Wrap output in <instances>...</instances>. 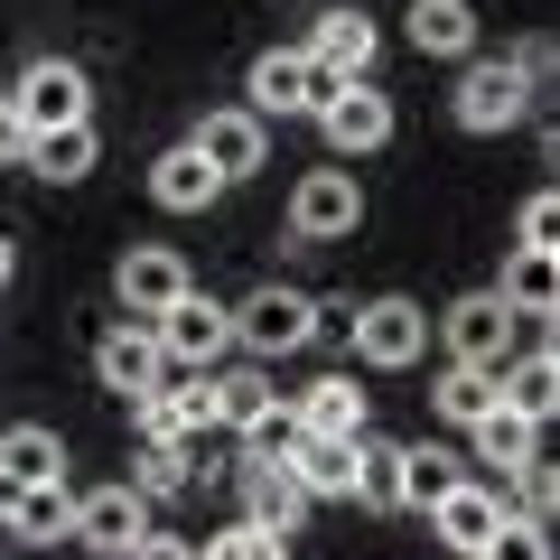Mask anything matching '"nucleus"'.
<instances>
[{"label": "nucleus", "instance_id": "13", "mask_svg": "<svg viewBox=\"0 0 560 560\" xmlns=\"http://www.w3.org/2000/svg\"><path fill=\"white\" fill-rule=\"evenodd\" d=\"M178 290H187V253H178V243H131V253L113 261V300H121V318H160Z\"/></svg>", "mask_w": 560, "mask_h": 560}, {"label": "nucleus", "instance_id": "8", "mask_svg": "<svg viewBox=\"0 0 560 560\" xmlns=\"http://www.w3.org/2000/svg\"><path fill=\"white\" fill-rule=\"evenodd\" d=\"M430 327H440L448 364H504V355H514V327H523V318L495 300V290H467V300H448Z\"/></svg>", "mask_w": 560, "mask_h": 560}, {"label": "nucleus", "instance_id": "32", "mask_svg": "<svg viewBox=\"0 0 560 560\" xmlns=\"http://www.w3.org/2000/svg\"><path fill=\"white\" fill-rule=\"evenodd\" d=\"M197 560H290V533H271V523H224L215 541H197Z\"/></svg>", "mask_w": 560, "mask_h": 560}, {"label": "nucleus", "instance_id": "42", "mask_svg": "<svg viewBox=\"0 0 560 560\" xmlns=\"http://www.w3.org/2000/svg\"><path fill=\"white\" fill-rule=\"evenodd\" d=\"M0 495H10V486H0Z\"/></svg>", "mask_w": 560, "mask_h": 560}, {"label": "nucleus", "instance_id": "7", "mask_svg": "<svg viewBox=\"0 0 560 560\" xmlns=\"http://www.w3.org/2000/svg\"><path fill=\"white\" fill-rule=\"evenodd\" d=\"M355 224H364L355 168H308L290 187V243H355Z\"/></svg>", "mask_w": 560, "mask_h": 560}, {"label": "nucleus", "instance_id": "27", "mask_svg": "<svg viewBox=\"0 0 560 560\" xmlns=\"http://www.w3.org/2000/svg\"><path fill=\"white\" fill-rule=\"evenodd\" d=\"M458 477H467L458 448H440V440H401V504H420V514H430V504H440Z\"/></svg>", "mask_w": 560, "mask_h": 560}, {"label": "nucleus", "instance_id": "9", "mask_svg": "<svg viewBox=\"0 0 560 560\" xmlns=\"http://www.w3.org/2000/svg\"><path fill=\"white\" fill-rule=\"evenodd\" d=\"M94 374H103V393H121V401H150L168 383V355H160V337H150V318H113L94 337Z\"/></svg>", "mask_w": 560, "mask_h": 560}, {"label": "nucleus", "instance_id": "4", "mask_svg": "<svg viewBox=\"0 0 560 560\" xmlns=\"http://www.w3.org/2000/svg\"><path fill=\"white\" fill-rule=\"evenodd\" d=\"M150 337H160V355L168 364H187V374H206V364H224V346H234V308L224 300H206L197 280H187L178 300L150 318Z\"/></svg>", "mask_w": 560, "mask_h": 560}, {"label": "nucleus", "instance_id": "3", "mask_svg": "<svg viewBox=\"0 0 560 560\" xmlns=\"http://www.w3.org/2000/svg\"><path fill=\"white\" fill-rule=\"evenodd\" d=\"M533 103H541V94L523 84V66H514V57H458V94H448L458 131H514Z\"/></svg>", "mask_w": 560, "mask_h": 560}, {"label": "nucleus", "instance_id": "15", "mask_svg": "<svg viewBox=\"0 0 560 560\" xmlns=\"http://www.w3.org/2000/svg\"><path fill=\"white\" fill-rule=\"evenodd\" d=\"M187 140H197L206 160L224 168V187H234V178H253V168L271 160V121H261L253 103H224V113H206V121H197Z\"/></svg>", "mask_w": 560, "mask_h": 560}, {"label": "nucleus", "instance_id": "1", "mask_svg": "<svg viewBox=\"0 0 560 560\" xmlns=\"http://www.w3.org/2000/svg\"><path fill=\"white\" fill-rule=\"evenodd\" d=\"M234 346L253 364H280V355H300V346H318V300L308 290H280V280L243 290L234 300Z\"/></svg>", "mask_w": 560, "mask_h": 560}, {"label": "nucleus", "instance_id": "5", "mask_svg": "<svg viewBox=\"0 0 560 560\" xmlns=\"http://www.w3.org/2000/svg\"><path fill=\"white\" fill-rule=\"evenodd\" d=\"M10 113H20L28 131L94 121V84H84V66H75V57H28L20 75H10Z\"/></svg>", "mask_w": 560, "mask_h": 560}, {"label": "nucleus", "instance_id": "6", "mask_svg": "<svg viewBox=\"0 0 560 560\" xmlns=\"http://www.w3.org/2000/svg\"><path fill=\"white\" fill-rule=\"evenodd\" d=\"M318 131H327V150H337V160H364V150H383V140H393V94H383L374 75L327 84V94H318Z\"/></svg>", "mask_w": 560, "mask_h": 560}, {"label": "nucleus", "instance_id": "14", "mask_svg": "<svg viewBox=\"0 0 560 560\" xmlns=\"http://www.w3.org/2000/svg\"><path fill=\"white\" fill-rule=\"evenodd\" d=\"M374 57H383V28L364 20V10H318V28H308V66H318L327 84H346V75H374Z\"/></svg>", "mask_w": 560, "mask_h": 560}, {"label": "nucleus", "instance_id": "11", "mask_svg": "<svg viewBox=\"0 0 560 560\" xmlns=\"http://www.w3.org/2000/svg\"><path fill=\"white\" fill-rule=\"evenodd\" d=\"M150 514H160V504L140 495L131 477H121V486H94V495H75V533H66V541H84V551L121 560L140 533H150Z\"/></svg>", "mask_w": 560, "mask_h": 560}, {"label": "nucleus", "instance_id": "17", "mask_svg": "<svg viewBox=\"0 0 560 560\" xmlns=\"http://www.w3.org/2000/svg\"><path fill=\"white\" fill-rule=\"evenodd\" d=\"M290 420H300V430H318V440H364V430H374V411H364L355 374H318V383H300V393H290Z\"/></svg>", "mask_w": 560, "mask_h": 560}, {"label": "nucleus", "instance_id": "28", "mask_svg": "<svg viewBox=\"0 0 560 560\" xmlns=\"http://www.w3.org/2000/svg\"><path fill=\"white\" fill-rule=\"evenodd\" d=\"M467 440H477V467H504V477H514L523 458H533L541 448V420H523V411H486V420H467Z\"/></svg>", "mask_w": 560, "mask_h": 560}, {"label": "nucleus", "instance_id": "38", "mask_svg": "<svg viewBox=\"0 0 560 560\" xmlns=\"http://www.w3.org/2000/svg\"><path fill=\"white\" fill-rule=\"evenodd\" d=\"M20 150H28V121L0 103V168H20Z\"/></svg>", "mask_w": 560, "mask_h": 560}, {"label": "nucleus", "instance_id": "19", "mask_svg": "<svg viewBox=\"0 0 560 560\" xmlns=\"http://www.w3.org/2000/svg\"><path fill=\"white\" fill-rule=\"evenodd\" d=\"M495 523H504V495H495V486H477V477H458V486H448L440 504H430V533H440V541H448L458 560H477Z\"/></svg>", "mask_w": 560, "mask_h": 560}, {"label": "nucleus", "instance_id": "23", "mask_svg": "<svg viewBox=\"0 0 560 560\" xmlns=\"http://www.w3.org/2000/svg\"><path fill=\"white\" fill-rule=\"evenodd\" d=\"M401 38L420 57H477V0H411L401 10Z\"/></svg>", "mask_w": 560, "mask_h": 560}, {"label": "nucleus", "instance_id": "37", "mask_svg": "<svg viewBox=\"0 0 560 560\" xmlns=\"http://www.w3.org/2000/svg\"><path fill=\"white\" fill-rule=\"evenodd\" d=\"M121 560H197V541H187V533H160V523H150V533H140Z\"/></svg>", "mask_w": 560, "mask_h": 560}, {"label": "nucleus", "instance_id": "18", "mask_svg": "<svg viewBox=\"0 0 560 560\" xmlns=\"http://www.w3.org/2000/svg\"><path fill=\"white\" fill-rule=\"evenodd\" d=\"M280 467L308 486V504H355V440H318V430H300V440L280 448Z\"/></svg>", "mask_w": 560, "mask_h": 560}, {"label": "nucleus", "instance_id": "20", "mask_svg": "<svg viewBox=\"0 0 560 560\" xmlns=\"http://www.w3.org/2000/svg\"><path fill=\"white\" fill-rule=\"evenodd\" d=\"M94 160H103V131H94V121H57V131H28V150H20V168H28V178H47V187L94 178Z\"/></svg>", "mask_w": 560, "mask_h": 560}, {"label": "nucleus", "instance_id": "31", "mask_svg": "<svg viewBox=\"0 0 560 560\" xmlns=\"http://www.w3.org/2000/svg\"><path fill=\"white\" fill-rule=\"evenodd\" d=\"M495 401H504V393H495V364H448V374L430 383V411L458 420V430H467V420H486Z\"/></svg>", "mask_w": 560, "mask_h": 560}, {"label": "nucleus", "instance_id": "21", "mask_svg": "<svg viewBox=\"0 0 560 560\" xmlns=\"http://www.w3.org/2000/svg\"><path fill=\"white\" fill-rule=\"evenodd\" d=\"M0 523H10L20 541H47V551H57V541L75 533V486H66V477L10 486V495H0Z\"/></svg>", "mask_w": 560, "mask_h": 560}, {"label": "nucleus", "instance_id": "22", "mask_svg": "<svg viewBox=\"0 0 560 560\" xmlns=\"http://www.w3.org/2000/svg\"><path fill=\"white\" fill-rule=\"evenodd\" d=\"M495 300L514 308V318H551V308H560V261H551V243H514V253H504Z\"/></svg>", "mask_w": 560, "mask_h": 560}, {"label": "nucleus", "instance_id": "12", "mask_svg": "<svg viewBox=\"0 0 560 560\" xmlns=\"http://www.w3.org/2000/svg\"><path fill=\"white\" fill-rule=\"evenodd\" d=\"M224 477H234V504H243V523H271V533H300V523H308V486L290 477L280 458L243 448V467H224Z\"/></svg>", "mask_w": 560, "mask_h": 560}, {"label": "nucleus", "instance_id": "26", "mask_svg": "<svg viewBox=\"0 0 560 560\" xmlns=\"http://www.w3.org/2000/svg\"><path fill=\"white\" fill-rule=\"evenodd\" d=\"M271 411H280V383L261 374V364H234V374H215V420H224V430H243V440H253Z\"/></svg>", "mask_w": 560, "mask_h": 560}, {"label": "nucleus", "instance_id": "33", "mask_svg": "<svg viewBox=\"0 0 560 560\" xmlns=\"http://www.w3.org/2000/svg\"><path fill=\"white\" fill-rule=\"evenodd\" d=\"M477 560H551V523H533V514H504L495 533H486V551Z\"/></svg>", "mask_w": 560, "mask_h": 560}, {"label": "nucleus", "instance_id": "39", "mask_svg": "<svg viewBox=\"0 0 560 560\" xmlns=\"http://www.w3.org/2000/svg\"><path fill=\"white\" fill-rule=\"evenodd\" d=\"M355 327V300H318V337H346Z\"/></svg>", "mask_w": 560, "mask_h": 560}, {"label": "nucleus", "instance_id": "40", "mask_svg": "<svg viewBox=\"0 0 560 560\" xmlns=\"http://www.w3.org/2000/svg\"><path fill=\"white\" fill-rule=\"evenodd\" d=\"M10 271H20V243H10V234H0V290H10Z\"/></svg>", "mask_w": 560, "mask_h": 560}, {"label": "nucleus", "instance_id": "35", "mask_svg": "<svg viewBox=\"0 0 560 560\" xmlns=\"http://www.w3.org/2000/svg\"><path fill=\"white\" fill-rule=\"evenodd\" d=\"M551 234H560V197H551V187H533L523 215H514V243H551Z\"/></svg>", "mask_w": 560, "mask_h": 560}, {"label": "nucleus", "instance_id": "29", "mask_svg": "<svg viewBox=\"0 0 560 560\" xmlns=\"http://www.w3.org/2000/svg\"><path fill=\"white\" fill-rule=\"evenodd\" d=\"M355 504L364 514H401V440H355Z\"/></svg>", "mask_w": 560, "mask_h": 560}, {"label": "nucleus", "instance_id": "25", "mask_svg": "<svg viewBox=\"0 0 560 560\" xmlns=\"http://www.w3.org/2000/svg\"><path fill=\"white\" fill-rule=\"evenodd\" d=\"M38 477H66V440L47 420H10L0 430V486H38Z\"/></svg>", "mask_w": 560, "mask_h": 560}, {"label": "nucleus", "instance_id": "16", "mask_svg": "<svg viewBox=\"0 0 560 560\" xmlns=\"http://www.w3.org/2000/svg\"><path fill=\"white\" fill-rule=\"evenodd\" d=\"M150 197H160L168 215H206V206L224 197V168L206 160L197 140H178V150H160V160H150Z\"/></svg>", "mask_w": 560, "mask_h": 560}, {"label": "nucleus", "instance_id": "41", "mask_svg": "<svg viewBox=\"0 0 560 560\" xmlns=\"http://www.w3.org/2000/svg\"><path fill=\"white\" fill-rule=\"evenodd\" d=\"M0 103H10V84H0Z\"/></svg>", "mask_w": 560, "mask_h": 560}, {"label": "nucleus", "instance_id": "24", "mask_svg": "<svg viewBox=\"0 0 560 560\" xmlns=\"http://www.w3.org/2000/svg\"><path fill=\"white\" fill-rule=\"evenodd\" d=\"M495 393H504V411L551 420V411H560V364H551V346H533V355H504V364H495Z\"/></svg>", "mask_w": 560, "mask_h": 560}, {"label": "nucleus", "instance_id": "2", "mask_svg": "<svg viewBox=\"0 0 560 560\" xmlns=\"http://www.w3.org/2000/svg\"><path fill=\"white\" fill-rule=\"evenodd\" d=\"M346 346H355L374 374H401V364L430 355V308L401 300V290H383V300H355V327H346Z\"/></svg>", "mask_w": 560, "mask_h": 560}, {"label": "nucleus", "instance_id": "30", "mask_svg": "<svg viewBox=\"0 0 560 560\" xmlns=\"http://www.w3.org/2000/svg\"><path fill=\"white\" fill-rule=\"evenodd\" d=\"M131 486L150 504H178L187 486H197V440H150V448H140V467H131Z\"/></svg>", "mask_w": 560, "mask_h": 560}, {"label": "nucleus", "instance_id": "10", "mask_svg": "<svg viewBox=\"0 0 560 560\" xmlns=\"http://www.w3.org/2000/svg\"><path fill=\"white\" fill-rule=\"evenodd\" d=\"M318 94H327V75L308 66V47H261L253 66H243V103H253L261 121H290V113H318Z\"/></svg>", "mask_w": 560, "mask_h": 560}, {"label": "nucleus", "instance_id": "34", "mask_svg": "<svg viewBox=\"0 0 560 560\" xmlns=\"http://www.w3.org/2000/svg\"><path fill=\"white\" fill-rule=\"evenodd\" d=\"M514 495H523V514H533V523H551V504H560V477H551V458H541V448L514 467Z\"/></svg>", "mask_w": 560, "mask_h": 560}, {"label": "nucleus", "instance_id": "36", "mask_svg": "<svg viewBox=\"0 0 560 560\" xmlns=\"http://www.w3.org/2000/svg\"><path fill=\"white\" fill-rule=\"evenodd\" d=\"M514 66H523V84H533V94H551V75H560V47H551V38H523V47H514Z\"/></svg>", "mask_w": 560, "mask_h": 560}]
</instances>
